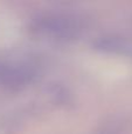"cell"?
Instances as JSON below:
<instances>
[{
  "label": "cell",
  "mask_w": 132,
  "mask_h": 134,
  "mask_svg": "<svg viewBox=\"0 0 132 134\" xmlns=\"http://www.w3.org/2000/svg\"><path fill=\"white\" fill-rule=\"evenodd\" d=\"M94 134H128V124L122 118H111L103 122Z\"/></svg>",
  "instance_id": "cell-4"
},
{
  "label": "cell",
  "mask_w": 132,
  "mask_h": 134,
  "mask_svg": "<svg viewBox=\"0 0 132 134\" xmlns=\"http://www.w3.org/2000/svg\"><path fill=\"white\" fill-rule=\"evenodd\" d=\"M84 18L70 12H46L37 14L29 24L34 35L56 42L71 41L84 31Z\"/></svg>",
  "instance_id": "cell-1"
},
{
  "label": "cell",
  "mask_w": 132,
  "mask_h": 134,
  "mask_svg": "<svg viewBox=\"0 0 132 134\" xmlns=\"http://www.w3.org/2000/svg\"><path fill=\"white\" fill-rule=\"evenodd\" d=\"M35 76V69L30 64H18L0 71V79L8 87L19 88L27 85Z\"/></svg>",
  "instance_id": "cell-2"
},
{
  "label": "cell",
  "mask_w": 132,
  "mask_h": 134,
  "mask_svg": "<svg viewBox=\"0 0 132 134\" xmlns=\"http://www.w3.org/2000/svg\"><path fill=\"white\" fill-rule=\"evenodd\" d=\"M0 71H1V66H0Z\"/></svg>",
  "instance_id": "cell-5"
},
{
  "label": "cell",
  "mask_w": 132,
  "mask_h": 134,
  "mask_svg": "<svg viewBox=\"0 0 132 134\" xmlns=\"http://www.w3.org/2000/svg\"><path fill=\"white\" fill-rule=\"evenodd\" d=\"M96 49L104 53L132 57V40L121 35H104L94 42Z\"/></svg>",
  "instance_id": "cell-3"
}]
</instances>
